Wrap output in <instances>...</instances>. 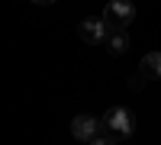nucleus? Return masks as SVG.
Wrapping results in <instances>:
<instances>
[{
	"label": "nucleus",
	"mask_w": 161,
	"mask_h": 145,
	"mask_svg": "<svg viewBox=\"0 0 161 145\" xmlns=\"http://www.w3.org/2000/svg\"><path fill=\"white\" fill-rule=\"evenodd\" d=\"M87 145H119V142H116V136H93Z\"/></svg>",
	"instance_id": "0eeeda50"
},
{
	"label": "nucleus",
	"mask_w": 161,
	"mask_h": 145,
	"mask_svg": "<svg viewBox=\"0 0 161 145\" xmlns=\"http://www.w3.org/2000/svg\"><path fill=\"white\" fill-rule=\"evenodd\" d=\"M103 42L110 45V55H126V48H129V36H126V29H110Z\"/></svg>",
	"instance_id": "39448f33"
},
{
	"label": "nucleus",
	"mask_w": 161,
	"mask_h": 145,
	"mask_svg": "<svg viewBox=\"0 0 161 145\" xmlns=\"http://www.w3.org/2000/svg\"><path fill=\"white\" fill-rule=\"evenodd\" d=\"M106 32H110V29H106V23H103L100 16H87L84 23L77 26V36L84 39L87 45H97V42H103V39H106Z\"/></svg>",
	"instance_id": "7ed1b4c3"
},
{
	"label": "nucleus",
	"mask_w": 161,
	"mask_h": 145,
	"mask_svg": "<svg viewBox=\"0 0 161 145\" xmlns=\"http://www.w3.org/2000/svg\"><path fill=\"white\" fill-rule=\"evenodd\" d=\"M103 126L110 129L113 136H132L136 132V116H132V110H126V107H113L110 113L103 116Z\"/></svg>",
	"instance_id": "f03ea898"
},
{
	"label": "nucleus",
	"mask_w": 161,
	"mask_h": 145,
	"mask_svg": "<svg viewBox=\"0 0 161 145\" xmlns=\"http://www.w3.org/2000/svg\"><path fill=\"white\" fill-rule=\"evenodd\" d=\"M139 71H142V77H161V52H148L142 61H139Z\"/></svg>",
	"instance_id": "423d86ee"
},
{
	"label": "nucleus",
	"mask_w": 161,
	"mask_h": 145,
	"mask_svg": "<svg viewBox=\"0 0 161 145\" xmlns=\"http://www.w3.org/2000/svg\"><path fill=\"white\" fill-rule=\"evenodd\" d=\"M100 20L106 23V29H126L136 20V3H129V0H110Z\"/></svg>",
	"instance_id": "f257e3e1"
},
{
	"label": "nucleus",
	"mask_w": 161,
	"mask_h": 145,
	"mask_svg": "<svg viewBox=\"0 0 161 145\" xmlns=\"http://www.w3.org/2000/svg\"><path fill=\"white\" fill-rule=\"evenodd\" d=\"M100 129H103V123H97V120L87 116V113H80V116L71 120V136L80 139V142H90L93 136H100Z\"/></svg>",
	"instance_id": "20e7f679"
},
{
	"label": "nucleus",
	"mask_w": 161,
	"mask_h": 145,
	"mask_svg": "<svg viewBox=\"0 0 161 145\" xmlns=\"http://www.w3.org/2000/svg\"><path fill=\"white\" fill-rule=\"evenodd\" d=\"M32 3H39V7H48V3H55V0H32Z\"/></svg>",
	"instance_id": "6e6552de"
}]
</instances>
